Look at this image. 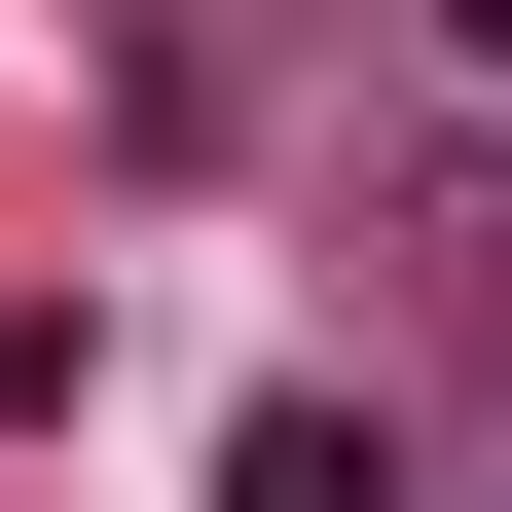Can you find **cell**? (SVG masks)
I'll use <instances>...</instances> for the list:
<instances>
[{
	"label": "cell",
	"instance_id": "2",
	"mask_svg": "<svg viewBox=\"0 0 512 512\" xmlns=\"http://www.w3.org/2000/svg\"><path fill=\"white\" fill-rule=\"evenodd\" d=\"M439 74H512V0H439Z\"/></svg>",
	"mask_w": 512,
	"mask_h": 512
},
{
	"label": "cell",
	"instance_id": "1",
	"mask_svg": "<svg viewBox=\"0 0 512 512\" xmlns=\"http://www.w3.org/2000/svg\"><path fill=\"white\" fill-rule=\"evenodd\" d=\"M220 512H366V403H256V439H220Z\"/></svg>",
	"mask_w": 512,
	"mask_h": 512
}]
</instances>
